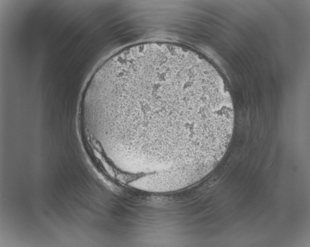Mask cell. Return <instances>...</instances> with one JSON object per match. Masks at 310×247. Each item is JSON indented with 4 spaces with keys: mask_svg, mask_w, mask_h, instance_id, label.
<instances>
[{
    "mask_svg": "<svg viewBox=\"0 0 310 247\" xmlns=\"http://www.w3.org/2000/svg\"><path fill=\"white\" fill-rule=\"evenodd\" d=\"M96 103L109 128L123 123L135 143L156 151L206 146L223 137L230 122L229 93L217 70L168 43L135 45L109 57Z\"/></svg>",
    "mask_w": 310,
    "mask_h": 247,
    "instance_id": "obj_1",
    "label": "cell"
}]
</instances>
